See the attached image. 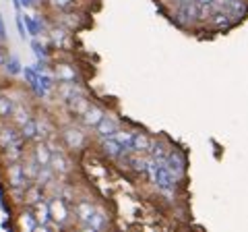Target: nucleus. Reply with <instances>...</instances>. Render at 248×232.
Instances as JSON below:
<instances>
[{"label":"nucleus","mask_w":248,"mask_h":232,"mask_svg":"<svg viewBox=\"0 0 248 232\" xmlns=\"http://www.w3.org/2000/svg\"><path fill=\"white\" fill-rule=\"evenodd\" d=\"M4 73H6V77L9 79H13V77H17L19 73H23V66H21V63H19V58H15V56H9L6 58V63H4Z\"/></svg>","instance_id":"obj_31"},{"label":"nucleus","mask_w":248,"mask_h":232,"mask_svg":"<svg viewBox=\"0 0 248 232\" xmlns=\"http://www.w3.org/2000/svg\"><path fill=\"white\" fill-rule=\"evenodd\" d=\"M178 2H190V0H178Z\"/></svg>","instance_id":"obj_39"},{"label":"nucleus","mask_w":248,"mask_h":232,"mask_svg":"<svg viewBox=\"0 0 248 232\" xmlns=\"http://www.w3.org/2000/svg\"><path fill=\"white\" fill-rule=\"evenodd\" d=\"M110 222H112V215H110V212H108V207L104 203H95V210H93V214L89 215L87 226H91L97 232H106L108 228H110Z\"/></svg>","instance_id":"obj_17"},{"label":"nucleus","mask_w":248,"mask_h":232,"mask_svg":"<svg viewBox=\"0 0 248 232\" xmlns=\"http://www.w3.org/2000/svg\"><path fill=\"white\" fill-rule=\"evenodd\" d=\"M48 205H50V220H52L50 224H52L54 230L64 232L66 228H73V226H75L71 205H68L60 195L48 197Z\"/></svg>","instance_id":"obj_4"},{"label":"nucleus","mask_w":248,"mask_h":232,"mask_svg":"<svg viewBox=\"0 0 248 232\" xmlns=\"http://www.w3.org/2000/svg\"><path fill=\"white\" fill-rule=\"evenodd\" d=\"M64 232H77V226H73V228H66Z\"/></svg>","instance_id":"obj_38"},{"label":"nucleus","mask_w":248,"mask_h":232,"mask_svg":"<svg viewBox=\"0 0 248 232\" xmlns=\"http://www.w3.org/2000/svg\"><path fill=\"white\" fill-rule=\"evenodd\" d=\"M33 210V215L37 220V226H48L52 222L50 220V205H48V197H44L42 201H37V203L31 207Z\"/></svg>","instance_id":"obj_28"},{"label":"nucleus","mask_w":248,"mask_h":232,"mask_svg":"<svg viewBox=\"0 0 248 232\" xmlns=\"http://www.w3.org/2000/svg\"><path fill=\"white\" fill-rule=\"evenodd\" d=\"M27 145H29V143H25V141L21 139V141L9 145V148L0 149V166L13 164V162H21L23 153H25V149H27Z\"/></svg>","instance_id":"obj_20"},{"label":"nucleus","mask_w":248,"mask_h":232,"mask_svg":"<svg viewBox=\"0 0 248 232\" xmlns=\"http://www.w3.org/2000/svg\"><path fill=\"white\" fill-rule=\"evenodd\" d=\"M164 164L168 166V170L180 182L186 181V176H188V158H186V151L182 148H176V145H172V149L168 151Z\"/></svg>","instance_id":"obj_10"},{"label":"nucleus","mask_w":248,"mask_h":232,"mask_svg":"<svg viewBox=\"0 0 248 232\" xmlns=\"http://www.w3.org/2000/svg\"><path fill=\"white\" fill-rule=\"evenodd\" d=\"M54 179H58L56 174H54V170L50 168V166H42L40 168V172H37V179H35V182L40 184V187L44 189L46 184H48L50 181H54Z\"/></svg>","instance_id":"obj_32"},{"label":"nucleus","mask_w":248,"mask_h":232,"mask_svg":"<svg viewBox=\"0 0 248 232\" xmlns=\"http://www.w3.org/2000/svg\"><path fill=\"white\" fill-rule=\"evenodd\" d=\"M13 228H15V232H33L37 228V220L33 215V210L27 205L17 207L15 215H13Z\"/></svg>","instance_id":"obj_11"},{"label":"nucleus","mask_w":248,"mask_h":232,"mask_svg":"<svg viewBox=\"0 0 248 232\" xmlns=\"http://www.w3.org/2000/svg\"><path fill=\"white\" fill-rule=\"evenodd\" d=\"M168 17L182 32H195V27L199 25V4L195 0H190V2H176L174 6L168 9Z\"/></svg>","instance_id":"obj_2"},{"label":"nucleus","mask_w":248,"mask_h":232,"mask_svg":"<svg viewBox=\"0 0 248 232\" xmlns=\"http://www.w3.org/2000/svg\"><path fill=\"white\" fill-rule=\"evenodd\" d=\"M93 143L97 145V149H99V153H102V158H106L108 162H114V164L124 156V153H126V151L122 149V145L116 141L114 137L99 139V141H93Z\"/></svg>","instance_id":"obj_16"},{"label":"nucleus","mask_w":248,"mask_h":232,"mask_svg":"<svg viewBox=\"0 0 248 232\" xmlns=\"http://www.w3.org/2000/svg\"><path fill=\"white\" fill-rule=\"evenodd\" d=\"M46 195H44V189L40 187L37 182H29L25 187V195H23V205L27 207H33L37 201H42Z\"/></svg>","instance_id":"obj_27"},{"label":"nucleus","mask_w":248,"mask_h":232,"mask_svg":"<svg viewBox=\"0 0 248 232\" xmlns=\"http://www.w3.org/2000/svg\"><path fill=\"white\" fill-rule=\"evenodd\" d=\"M77 232H97V230H93L91 226H81V228H77Z\"/></svg>","instance_id":"obj_36"},{"label":"nucleus","mask_w":248,"mask_h":232,"mask_svg":"<svg viewBox=\"0 0 248 232\" xmlns=\"http://www.w3.org/2000/svg\"><path fill=\"white\" fill-rule=\"evenodd\" d=\"M91 102H93V98L89 96V89H87V91H81V94L73 96L66 104H62V106H64L66 114L71 116V120H79L85 114V110L91 106Z\"/></svg>","instance_id":"obj_13"},{"label":"nucleus","mask_w":248,"mask_h":232,"mask_svg":"<svg viewBox=\"0 0 248 232\" xmlns=\"http://www.w3.org/2000/svg\"><path fill=\"white\" fill-rule=\"evenodd\" d=\"M19 133H21V139L25 143H33V141H37V125H35V116L31 120H27L25 125H23L21 129H19Z\"/></svg>","instance_id":"obj_29"},{"label":"nucleus","mask_w":248,"mask_h":232,"mask_svg":"<svg viewBox=\"0 0 248 232\" xmlns=\"http://www.w3.org/2000/svg\"><path fill=\"white\" fill-rule=\"evenodd\" d=\"M108 110H110V108H108L104 102H95V99H93L91 106L87 108V110H85V114H83L77 122H79L81 127H85V129H87L89 133H91V131L97 127V122L106 116V112H108Z\"/></svg>","instance_id":"obj_12"},{"label":"nucleus","mask_w":248,"mask_h":232,"mask_svg":"<svg viewBox=\"0 0 248 232\" xmlns=\"http://www.w3.org/2000/svg\"><path fill=\"white\" fill-rule=\"evenodd\" d=\"M35 125H37V137L40 139H48V137L58 133V125L50 118L48 114H37L35 112Z\"/></svg>","instance_id":"obj_22"},{"label":"nucleus","mask_w":248,"mask_h":232,"mask_svg":"<svg viewBox=\"0 0 248 232\" xmlns=\"http://www.w3.org/2000/svg\"><path fill=\"white\" fill-rule=\"evenodd\" d=\"M95 203H97V201L93 199V195H89V193H85V191L79 193V197H77L75 203L71 205L73 222H75L77 228L87 226V220H89V215L93 214V210H95Z\"/></svg>","instance_id":"obj_7"},{"label":"nucleus","mask_w":248,"mask_h":232,"mask_svg":"<svg viewBox=\"0 0 248 232\" xmlns=\"http://www.w3.org/2000/svg\"><path fill=\"white\" fill-rule=\"evenodd\" d=\"M2 181L6 187H27L29 184L25 172H23L21 162H13V164L2 166Z\"/></svg>","instance_id":"obj_15"},{"label":"nucleus","mask_w":248,"mask_h":232,"mask_svg":"<svg viewBox=\"0 0 248 232\" xmlns=\"http://www.w3.org/2000/svg\"><path fill=\"white\" fill-rule=\"evenodd\" d=\"M40 2H42L50 13L68 11V9H85V6H83L85 0H40Z\"/></svg>","instance_id":"obj_25"},{"label":"nucleus","mask_w":248,"mask_h":232,"mask_svg":"<svg viewBox=\"0 0 248 232\" xmlns=\"http://www.w3.org/2000/svg\"><path fill=\"white\" fill-rule=\"evenodd\" d=\"M23 195H25V187H6V197H9L13 210L23 205Z\"/></svg>","instance_id":"obj_30"},{"label":"nucleus","mask_w":248,"mask_h":232,"mask_svg":"<svg viewBox=\"0 0 248 232\" xmlns=\"http://www.w3.org/2000/svg\"><path fill=\"white\" fill-rule=\"evenodd\" d=\"M29 151L33 153V158L37 160L40 166H50V160H52V149L48 148V143L44 139H37V141L29 143Z\"/></svg>","instance_id":"obj_23"},{"label":"nucleus","mask_w":248,"mask_h":232,"mask_svg":"<svg viewBox=\"0 0 248 232\" xmlns=\"http://www.w3.org/2000/svg\"><path fill=\"white\" fill-rule=\"evenodd\" d=\"M60 143L68 153L79 156L91 145V133L85 127H81L77 120H68L62 127H58Z\"/></svg>","instance_id":"obj_1"},{"label":"nucleus","mask_w":248,"mask_h":232,"mask_svg":"<svg viewBox=\"0 0 248 232\" xmlns=\"http://www.w3.org/2000/svg\"><path fill=\"white\" fill-rule=\"evenodd\" d=\"M50 23L68 29L73 33H79L83 29H87L91 25V15L87 9H68V11H58V13H50Z\"/></svg>","instance_id":"obj_3"},{"label":"nucleus","mask_w":248,"mask_h":232,"mask_svg":"<svg viewBox=\"0 0 248 232\" xmlns=\"http://www.w3.org/2000/svg\"><path fill=\"white\" fill-rule=\"evenodd\" d=\"M15 106H17V102H15V99L11 98V94L6 91V85L0 87V122H6L11 118Z\"/></svg>","instance_id":"obj_26"},{"label":"nucleus","mask_w":248,"mask_h":232,"mask_svg":"<svg viewBox=\"0 0 248 232\" xmlns=\"http://www.w3.org/2000/svg\"><path fill=\"white\" fill-rule=\"evenodd\" d=\"M50 168L54 170V174H56L58 179H73L75 172H77L75 156L73 153H68L66 149L54 151L52 160H50Z\"/></svg>","instance_id":"obj_9"},{"label":"nucleus","mask_w":248,"mask_h":232,"mask_svg":"<svg viewBox=\"0 0 248 232\" xmlns=\"http://www.w3.org/2000/svg\"><path fill=\"white\" fill-rule=\"evenodd\" d=\"M9 81V77H6V73H4V68H0V87H4V85H9L6 83Z\"/></svg>","instance_id":"obj_34"},{"label":"nucleus","mask_w":248,"mask_h":232,"mask_svg":"<svg viewBox=\"0 0 248 232\" xmlns=\"http://www.w3.org/2000/svg\"><path fill=\"white\" fill-rule=\"evenodd\" d=\"M122 125H124L122 116H120L118 112H114V110H108L104 118L97 122V127L91 131V143H93V141H99V139L114 137L116 131H118Z\"/></svg>","instance_id":"obj_8"},{"label":"nucleus","mask_w":248,"mask_h":232,"mask_svg":"<svg viewBox=\"0 0 248 232\" xmlns=\"http://www.w3.org/2000/svg\"><path fill=\"white\" fill-rule=\"evenodd\" d=\"M33 116H35L33 106L29 104V99H23V102H17V106H15V110H13V114H11L9 122H11V125H15L17 129H21L27 120L33 118Z\"/></svg>","instance_id":"obj_19"},{"label":"nucleus","mask_w":248,"mask_h":232,"mask_svg":"<svg viewBox=\"0 0 248 232\" xmlns=\"http://www.w3.org/2000/svg\"><path fill=\"white\" fill-rule=\"evenodd\" d=\"M50 73L54 75L56 83H73V81H85L81 66L73 58H54L50 65Z\"/></svg>","instance_id":"obj_6"},{"label":"nucleus","mask_w":248,"mask_h":232,"mask_svg":"<svg viewBox=\"0 0 248 232\" xmlns=\"http://www.w3.org/2000/svg\"><path fill=\"white\" fill-rule=\"evenodd\" d=\"M172 145H174V143L170 141L166 135H153L147 156H149L151 160H155V162H164L166 156H168V151L172 149Z\"/></svg>","instance_id":"obj_18"},{"label":"nucleus","mask_w":248,"mask_h":232,"mask_svg":"<svg viewBox=\"0 0 248 232\" xmlns=\"http://www.w3.org/2000/svg\"><path fill=\"white\" fill-rule=\"evenodd\" d=\"M151 139H153V135L147 129L135 127L133 143H130V149H133V153H147V151H149V145H151Z\"/></svg>","instance_id":"obj_21"},{"label":"nucleus","mask_w":248,"mask_h":232,"mask_svg":"<svg viewBox=\"0 0 248 232\" xmlns=\"http://www.w3.org/2000/svg\"><path fill=\"white\" fill-rule=\"evenodd\" d=\"M6 58H9V48H6V44H0V68L4 66Z\"/></svg>","instance_id":"obj_33"},{"label":"nucleus","mask_w":248,"mask_h":232,"mask_svg":"<svg viewBox=\"0 0 248 232\" xmlns=\"http://www.w3.org/2000/svg\"><path fill=\"white\" fill-rule=\"evenodd\" d=\"M33 232H56V230L52 228V224H48V226H37Z\"/></svg>","instance_id":"obj_35"},{"label":"nucleus","mask_w":248,"mask_h":232,"mask_svg":"<svg viewBox=\"0 0 248 232\" xmlns=\"http://www.w3.org/2000/svg\"><path fill=\"white\" fill-rule=\"evenodd\" d=\"M195 2H197L199 6H207V4H211L213 0H195Z\"/></svg>","instance_id":"obj_37"},{"label":"nucleus","mask_w":248,"mask_h":232,"mask_svg":"<svg viewBox=\"0 0 248 232\" xmlns=\"http://www.w3.org/2000/svg\"><path fill=\"white\" fill-rule=\"evenodd\" d=\"M46 37V44H48L50 50H56V52H73L75 48V33L68 32V29L56 25V23H50L48 21V27L44 32Z\"/></svg>","instance_id":"obj_5"},{"label":"nucleus","mask_w":248,"mask_h":232,"mask_svg":"<svg viewBox=\"0 0 248 232\" xmlns=\"http://www.w3.org/2000/svg\"><path fill=\"white\" fill-rule=\"evenodd\" d=\"M203 29H209V32L213 33H226L230 32L232 27H236V23L232 21V17L226 13V11H213L211 15H209V19L205 25H201Z\"/></svg>","instance_id":"obj_14"},{"label":"nucleus","mask_w":248,"mask_h":232,"mask_svg":"<svg viewBox=\"0 0 248 232\" xmlns=\"http://www.w3.org/2000/svg\"><path fill=\"white\" fill-rule=\"evenodd\" d=\"M17 141H21L19 129L15 127V125H11L9 120H6V122H0V149L9 148V145L17 143Z\"/></svg>","instance_id":"obj_24"}]
</instances>
